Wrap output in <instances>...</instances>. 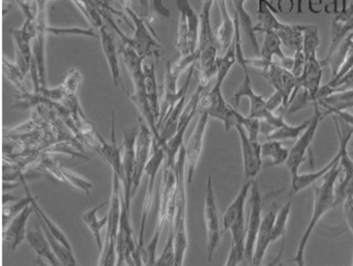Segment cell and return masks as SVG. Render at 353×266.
Listing matches in <instances>:
<instances>
[{
	"label": "cell",
	"instance_id": "cell-51",
	"mask_svg": "<svg viewBox=\"0 0 353 266\" xmlns=\"http://www.w3.org/2000/svg\"><path fill=\"white\" fill-rule=\"evenodd\" d=\"M48 35H77V36L94 37L99 39V35L95 33L94 30L92 29H81V27H47Z\"/></svg>",
	"mask_w": 353,
	"mask_h": 266
},
{
	"label": "cell",
	"instance_id": "cell-56",
	"mask_svg": "<svg viewBox=\"0 0 353 266\" xmlns=\"http://www.w3.org/2000/svg\"><path fill=\"white\" fill-rule=\"evenodd\" d=\"M153 9L165 19L170 17V10L163 5V0H153Z\"/></svg>",
	"mask_w": 353,
	"mask_h": 266
},
{
	"label": "cell",
	"instance_id": "cell-7",
	"mask_svg": "<svg viewBox=\"0 0 353 266\" xmlns=\"http://www.w3.org/2000/svg\"><path fill=\"white\" fill-rule=\"evenodd\" d=\"M175 3L179 11L175 47L179 56H188L199 49L201 21L189 0H175Z\"/></svg>",
	"mask_w": 353,
	"mask_h": 266
},
{
	"label": "cell",
	"instance_id": "cell-46",
	"mask_svg": "<svg viewBox=\"0 0 353 266\" xmlns=\"http://www.w3.org/2000/svg\"><path fill=\"white\" fill-rule=\"evenodd\" d=\"M25 190L27 192V196H26L23 199L18 200L17 202H14V203L8 204V206H5L3 204V226L5 228L6 223L7 222L11 221L15 216H17L19 212H23L26 208H27L29 204L32 203L33 201L34 196L32 195V192H30L29 188H28L27 184L25 182Z\"/></svg>",
	"mask_w": 353,
	"mask_h": 266
},
{
	"label": "cell",
	"instance_id": "cell-30",
	"mask_svg": "<svg viewBox=\"0 0 353 266\" xmlns=\"http://www.w3.org/2000/svg\"><path fill=\"white\" fill-rule=\"evenodd\" d=\"M34 225H35V228L28 230L27 238H26L30 247L35 252L36 255L47 260L51 265H61L59 258L54 254L53 250L50 245L49 240H48L47 236H46L45 232H43V228H41V223H39L36 216L35 220H34Z\"/></svg>",
	"mask_w": 353,
	"mask_h": 266
},
{
	"label": "cell",
	"instance_id": "cell-32",
	"mask_svg": "<svg viewBox=\"0 0 353 266\" xmlns=\"http://www.w3.org/2000/svg\"><path fill=\"white\" fill-rule=\"evenodd\" d=\"M231 246L227 258L226 266H236L245 261V239H246V221L245 217L237 220L231 226Z\"/></svg>",
	"mask_w": 353,
	"mask_h": 266
},
{
	"label": "cell",
	"instance_id": "cell-20",
	"mask_svg": "<svg viewBox=\"0 0 353 266\" xmlns=\"http://www.w3.org/2000/svg\"><path fill=\"white\" fill-rule=\"evenodd\" d=\"M152 132L143 118H139V134L135 141L134 174H133L132 197H134L145 174V166L151 157L153 144Z\"/></svg>",
	"mask_w": 353,
	"mask_h": 266
},
{
	"label": "cell",
	"instance_id": "cell-52",
	"mask_svg": "<svg viewBox=\"0 0 353 266\" xmlns=\"http://www.w3.org/2000/svg\"><path fill=\"white\" fill-rule=\"evenodd\" d=\"M293 65L291 69V73L294 75L295 78L300 79L304 73L305 65H306V58H305L303 47L293 54Z\"/></svg>",
	"mask_w": 353,
	"mask_h": 266
},
{
	"label": "cell",
	"instance_id": "cell-22",
	"mask_svg": "<svg viewBox=\"0 0 353 266\" xmlns=\"http://www.w3.org/2000/svg\"><path fill=\"white\" fill-rule=\"evenodd\" d=\"M234 128L239 134V144H241L245 177L247 180L255 179L262 168V153H261L262 144L253 142L241 124H236Z\"/></svg>",
	"mask_w": 353,
	"mask_h": 266
},
{
	"label": "cell",
	"instance_id": "cell-12",
	"mask_svg": "<svg viewBox=\"0 0 353 266\" xmlns=\"http://www.w3.org/2000/svg\"><path fill=\"white\" fill-rule=\"evenodd\" d=\"M332 120L336 126L340 141L339 152L341 153L340 166L343 177L340 184L336 186V204L342 203L348 195L353 196V158L349 155L348 144L351 140L352 130L341 121L336 115H332Z\"/></svg>",
	"mask_w": 353,
	"mask_h": 266
},
{
	"label": "cell",
	"instance_id": "cell-4",
	"mask_svg": "<svg viewBox=\"0 0 353 266\" xmlns=\"http://www.w3.org/2000/svg\"><path fill=\"white\" fill-rule=\"evenodd\" d=\"M121 57H123V65L127 69L130 76V80L132 82V92H128V96L133 101L137 111L141 114V118L147 122L148 126L152 132L153 137L157 140L159 139V132L157 130V121L151 110L150 104L147 98L145 93V72H143V59L137 54V52L130 45L123 43L121 47Z\"/></svg>",
	"mask_w": 353,
	"mask_h": 266
},
{
	"label": "cell",
	"instance_id": "cell-43",
	"mask_svg": "<svg viewBox=\"0 0 353 266\" xmlns=\"http://www.w3.org/2000/svg\"><path fill=\"white\" fill-rule=\"evenodd\" d=\"M290 214L291 202L289 201L287 203L283 204L282 208L277 210L276 217H275L274 224H273L272 242L283 238L282 250H281L279 259L282 257L283 248H284L285 239H286L287 224H288Z\"/></svg>",
	"mask_w": 353,
	"mask_h": 266
},
{
	"label": "cell",
	"instance_id": "cell-47",
	"mask_svg": "<svg viewBox=\"0 0 353 266\" xmlns=\"http://www.w3.org/2000/svg\"><path fill=\"white\" fill-rule=\"evenodd\" d=\"M235 117H236L237 124H241L244 130L246 131L249 138L255 142L259 144V135H261V120L257 118H252L250 116H244L239 111L233 109Z\"/></svg>",
	"mask_w": 353,
	"mask_h": 266
},
{
	"label": "cell",
	"instance_id": "cell-10",
	"mask_svg": "<svg viewBox=\"0 0 353 266\" xmlns=\"http://www.w3.org/2000/svg\"><path fill=\"white\" fill-rule=\"evenodd\" d=\"M123 12L132 21L133 25H134V29H133L134 32H133L132 37L128 36L121 43L132 47L143 60L147 58L159 59L161 57V45L155 39L157 34L149 30V25H147L145 19L139 14L135 13L131 5L125 8Z\"/></svg>",
	"mask_w": 353,
	"mask_h": 266
},
{
	"label": "cell",
	"instance_id": "cell-36",
	"mask_svg": "<svg viewBox=\"0 0 353 266\" xmlns=\"http://www.w3.org/2000/svg\"><path fill=\"white\" fill-rule=\"evenodd\" d=\"M110 204L109 201L101 202V204H97L94 208H90L87 212H83L81 215V219H83V223L87 226L90 233L94 237L95 242H97V247L101 251L103 247V242L101 241V230L108 224V220H109V216L105 215V217L99 219V210H101L103 206Z\"/></svg>",
	"mask_w": 353,
	"mask_h": 266
},
{
	"label": "cell",
	"instance_id": "cell-15",
	"mask_svg": "<svg viewBox=\"0 0 353 266\" xmlns=\"http://www.w3.org/2000/svg\"><path fill=\"white\" fill-rule=\"evenodd\" d=\"M205 89H206V87H203V85L199 83L196 90L185 103L181 118H179L176 133L163 144L165 162H169V164H175V162H176L177 155H179V151H181L183 144V136H185V131L190 126L193 117L197 114V105H199V98H201V95L203 94Z\"/></svg>",
	"mask_w": 353,
	"mask_h": 266
},
{
	"label": "cell",
	"instance_id": "cell-17",
	"mask_svg": "<svg viewBox=\"0 0 353 266\" xmlns=\"http://www.w3.org/2000/svg\"><path fill=\"white\" fill-rule=\"evenodd\" d=\"M139 128L127 130L123 132L121 155H123V168H121V181L123 186V198L128 210L131 212L132 202L133 174H134L135 141H137Z\"/></svg>",
	"mask_w": 353,
	"mask_h": 266
},
{
	"label": "cell",
	"instance_id": "cell-13",
	"mask_svg": "<svg viewBox=\"0 0 353 266\" xmlns=\"http://www.w3.org/2000/svg\"><path fill=\"white\" fill-rule=\"evenodd\" d=\"M131 212L121 203V215L117 233V265H143V256L139 251V243L135 242L134 234L130 221Z\"/></svg>",
	"mask_w": 353,
	"mask_h": 266
},
{
	"label": "cell",
	"instance_id": "cell-31",
	"mask_svg": "<svg viewBox=\"0 0 353 266\" xmlns=\"http://www.w3.org/2000/svg\"><path fill=\"white\" fill-rule=\"evenodd\" d=\"M314 104L322 111L323 116H332L339 112L349 111L353 108V89L336 90L332 94L318 99Z\"/></svg>",
	"mask_w": 353,
	"mask_h": 266
},
{
	"label": "cell",
	"instance_id": "cell-28",
	"mask_svg": "<svg viewBox=\"0 0 353 266\" xmlns=\"http://www.w3.org/2000/svg\"><path fill=\"white\" fill-rule=\"evenodd\" d=\"M99 41H101V49L112 77L113 85L117 87H123L121 69H119V52H117L112 33L109 31L107 25H103L99 29Z\"/></svg>",
	"mask_w": 353,
	"mask_h": 266
},
{
	"label": "cell",
	"instance_id": "cell-41",
	"mask_svg": "<svg viewBox=\"0 0 353 266\" xmlns=\"http://www.w3.org/2000/svg\"><path fill=\"white\" fill-rule=\"evenodd\" d=\"M289 152L290 150L285 148L282 141L279 140H267L261 148L262 157L270 158V164H267V166H279L286 164Z\"/></svg>",
	"mask_w": 353,
	"mask_h": 266
},
{
	"label": "cell",
	"instance_id": "cell-34",
	"mask_svg": "<svg viewBox=\"0 0 353 266\" xmlns=\"http://www.w3.org/2000/svg\"><path fill=\"white\" fill-rule=\"evenodd\" d=\"M254 180V179H253ZM253 180H247L241 186V190L237 192L236 197L231 202L229 208H227L225 215L223 216V226L224 230H230L231 226L241 219L245 217V204H246L247 198L249 192H251Z\"/></svg>",
	"mask_w": 353,
	"mask_h": 266
},
{
	"label": "cell",
	"instance_id": "cell-8",
	"mask_svg": "<svg viewBox=\"0 0 353 266\" xmlns=\"http://www.w3.org/2000/svg\"><path fill=\"white\" fill-rule=\"evenodd\" d=\"M246 65L248 69L252 67L261 71L264 78L268 81L269 85H272L274 91L284 95L287 108L289 109L296 97L297 93L300 92L297 90V79L295 78L294 75L275 61L268 63L263 60L262 58H246Z\"/></svg>",
	"mask_w": 353,
	"mask_h": 266
},
{
	"label": "cell",
	"instance_id": "cell-27",
	"mask_svg": "<svg viewBox=\"0 0 353 266\" xmlns=\"http://www.w3.org/2000/svg\"><path fill=\"white\" fill-rule=\"evenodd\" d=\"M277 208L273 204L266 216L263 218L262 224L259 228V234H257L256 244H255L254 255H253L252 263L251 265H262L264 261L265 256L268 251L269 246L272 243V230L274 224L275 217H276Z\"/></svg>",
	"mask_w": 353,
	"mask_h": 266
},
{
	"label": "cell",
	"instance_id": "cell-14",
	"mask_svg": "<svg viewBox=\"0 0 353 266\" xmlns=\"http://www.w3.org/2000/svg\"><path fill=\"white\" fill-rule=\"evenodd\" d=\"M221 89L223 85L215 82L211 91L201 95L197 105V114H207L209 118L221 121L224 124L225 131L229 132L236 126V117L233 112L234 108L225 100Z\"/></svg>",
	"mask_w": 353,
	"mask_h": 266
},
{
	"label": "cell",
	"instance_id": "cell-18",
	"mask_svg": "<svg viewBox=\"0 0 353 266\" xmlns=\"http://www.w3.org/2000/svg\"><path fill=\"white\" fill-rule=\"evenodd\" d=\"M262 197L256 181L253 180L251 186L250 208L246 224V239H245V264L251 265L254 255L257 234L262 224Z\"/></svg>",
	"mask_w": 353,
	"mask_h": 266
},
{
	"label": "cell",
	"instance_id": "cell-49",
	"mask_svg": "<svg viewBox=\"0 0 353 266\" xmlns=\"http://www.w3.org/2000/svg\"><path fill=\"white\" fill-rule=\"evenodd\" d=\"M155 265L157 266H175V243L174 230L169 228L168 236L165 240V247L161 257L157 259Z\"/></svg>",
	"mask_w": 353,
	"mask_h": 266
},
{
	"label": "cell",
	"instance_id": "cell-25",
	"mask_svg": "<svg viewBox=\"0 0 353 266\" xmlns=\"http://www.w3.org/2000/svg\"><path fill=\"white\" fill-rule=\"evenodd\" d=\"M351 32H353V0H344L342 11L333 16L330 29V47L326 57L332 54Z\"/></svg>",
	"mask_w": 353,
	"mask_h": 266
},
{
	"label": "cell",
	"instance_id": "cell-9",
	"mask_svg": "<svg viewBox=\"0 0 353 266\" xmlns=\"http://www.w3.org/2000/svg\"><path fill=\"white\" fill-rule=\"evenodd\" d=\"M203 224L207 237V259L211 261L216 248L221 243L224 232L223 218H221L216 195L213 188L212 177H207L206 190H205V206L203 212Z\"/></svg>",
	"mask_w": 353,
	"mask_h": 266
},
{
	"label": "cell",
	"instance_id": "cell-16",
	"mask_svg": "<svg viewBox=\"0 0 353 266\" xmlns=\"http://www.w3.org/2000/svg\"><path fill=\"white\" fill-rule=\"evenodd\" d=\"M314 114L311 117V122L308 128L300 135V137L295 140L294 144L290 148L289 152L288 159H287L286 166L290 173L291 178L296 176L299 174L300 166L304 162L305 157L310 148L311 144H312L313 139H314L316 131H318L320 123L322 122L323 116L322 111L319 108L318 105L314 104Z\"/></svg>",
	"mask_w": 353,
	"mask_h": 266
},
{
	"label": "cell",
	"instance_id": "cell-39",
	"mask_svg": "<svg viewBox=\"0 0 353 266\" xmlns=\"http://www.w3.org/2000/svg\"><path fill=\"white\" fill-rule=\"evenodd\" d=\"M263 34H264V41L259 51V58L268 63H272L274 58L277 60L286 58L287 56L282 49V41L279 38L276 33L274 31H265Z\"/></svg>",
	"mask_w": 353,
	"mask_h": 266
},
{
	"label": "cell",
	"instance_id": "cell-40",
	"mask_svg": "<svg viewBox=\"0 0 353 266\" xmlns=\"http://www.w3.org/2000/svg\"><path fill=\"white\" fill-rule=\"evenodd\" d=\"M46 170L52 176L55 177L57 179L68 182L74 188L85 192V194H89L90 190L93 188V186L88 180L83 179V177L79 176L77 173L72 172V170H68V168H61V166H46Z\"/></svg>",
	"mask_w": 353,
	"mask_h": 266
},
{
	"label": "cell",
	"instance_id": "cell-54",
	"mask_svg": "<svg viewBox=\"0 0 353 266\" xmlns=\"http://www.w3.org/2000/svg\"><path fill=\"white\" fill-rule=\"evenodd\" d=\"M343 210H344L345 221L353 237V196L348 195L343 200Z\"/></svg>",
	"mask_w": 353,
	"mask_h": 266
},
{
	"label": "cell",
	"instance_id": "cell-21",
	"mask_svg": "<svg viewBox=\"0 0 353 266\" xmlns=\"http://www.w3.org/2000/svg\"><path fill=\"white\" fill-rule=\"evenodd\" d=\"M208 121V115L199 114L194 131L189 137L188 142L185 146V174H187L185 176H187V184H188L192 182L193 176H194L195 170H196L199 160H201Z\"/></svg>",
	"mask_w": 353,
	"mask_h": 266
},
{
	"label": "cell",
	"instance_id": "cell-50",
	"mask_svg": "<svg viewBox=\"0 0 353 266\" xmlns=\"http://www.w3.org/2000/svg\"><path fill=\"white\" fill-rule=\"evenodd\" d=\"M81 83H83V76L81 72L75 67H71L61 85L65 97L77 95Z\"/></svg>",
	"mask_w": 353,
	"mask_h": 266
},
{
	"label": "cell",
	"instance_id": "cell-44",
	"mask_svg": "<svg viewBox=\"0 0 353 266\" xmlns=\"http://www.w3.org/2000/svg\"><path fill=\"white\" fill-rule=\"evenodd\" d=\"M32 204H33L34 206V214H35L36 217H37V219L41 222V225L47 228L50 233H51L54 237L57 238V239H59L63 245L67 246L68 248L73 251V248H72L71 243H70L67 236L65 235V233H63V230H61L57 224L54 223V222L50 219L49 216L43 212V208H41V206H39V203H37V201H36L35 197H34Z\"/></svg>",
	"mask_w": 353,
	"mask_h": 266
},
{
	"label": "cell",
	"instance_id": "cell-42",
	"mask_svg": "<svg viewBox=\"0 0 353 266\" xmlns=\"http://www.w3.org/2000/svg\"><path fill=\"white\" fill-rule=\"evenodd\" d=\"M310 122L311 118L307 119L306 121L301 123V124H297V126H290L286 122L283 126L271 131L265 137H266L267 140H296L300 135L308 128Z\"/></svg>",
	"mask_w": 353,
	"mask_h": 266
},
{
	"label": "cell",
	"instance_id": "cell-5",
	"mask_svg": "<svg viewBox=\"0 0 353 266\" xmlns=\"http://www.w3.org/2000/svg\"><path fill=\"white\" fill-rule=\"evenodd\" d=\"M176 176V210H175L174 230L175 266H181L185 260V252L189 245L188 230H187V190H185V146H181L174 166Z\"/></svg>",
	"mask_w": 353,
	"mask_h": 266
},
{
	"label": "cell",
	"instance_id": "cell-11",
	"mask_svg": "<svg viewBox=\"0 0 353 266\" xmlns=\"http://www.w3.org/2000/svg\"><path fill=\"white\" fill-rule=\"evenodd\" d=\"M165 162V150L163 146L153 138L152 153H151L150 159L145 166V174L148 176V186L145 190V199L141 208V228H139V248L141 256H143L145 252V230L147 225L148 216L150 212L151 206H152L153 195H154L155 182H157V174L159 168L163 166Z\"/></svg>",
	"mask_w": 353,
	"mask_h": 266
},
{
	"label": "cell",
	"instance_id": "cell-37",
	"mask_svg": "<svg viewBox=\"0 0 353 266\" xmlns=\"http://www.w3.org/2000/svg\"><path fill=\"white\" fill-rule=\"evenodd\" d=\"M230 1L232 3L233 7H234L235 15H236L237 19H239L241 29L244 30L245 34H246L247 38H248L253 51H254L257 55H259L261 49H259V41H257V33L254 31L255 25H253L250 14L246 11V8H245L247 0H230Z\"/></svg>",
	"mask_w": 353,
	"mask_h": 266
},
{
	"label": "cell",
	"instance_id": "cell-26",
	"mask_svg": "<svg viewBox=\"0 0 353 266\" xmlns=\"http://www.w3.org/2000/svg\"><path fill=\"white\" fill-rule=\"evenodd\" d=\"M34 212L33 204H29L23 212L10 221L7 228H3V243L9 250H16L27 238V224Z\"/></svg>",
	"mask_w": 353,
	"mask_h": 266
},
{
	"label": "cell",
	"instance_id": "cell-60",
	"mask_svg": "<svg viewBox=\"0 0 353 266\" xmlns=\"http://www.w3.org/2000/svg\"><path fill=\"white\" fill-rule=\"evenodd\" d=\"M352 265H353V260H352Z\"/></svg>",
	"mask_w": 353,
	"mask_h": 266
},
{
	"label": "cell",
	"instance_id": "cell-53",
	"mask_svg": "<svg viewBox=\"0 0 353 266\" xmlns=\"http://www.w3.org/2000/svg\"><path fill=\"white\" fill-rule=\"evenodd\" d=\"M327 85L334 87L336 90L353 89V67L341 78L336 79V80H330Z\"/></svg>",
	"mask_w": 353,
	"mask_h": 266
},
{
	"label": "cell",
	"instance_id": "cell-2",
	"mask_svg": "<svg viewBox=\"0 0 353 266\" xmlns=\"http://www.w3.org/2000/svg\"><path fill=\"white\" fill-rule=\"evenodd\" d=\"M340 164L333 166L332 170L322 179L321 184H313L314 186V200H313V212L309 220L308 225L301 237L300 243L297 246L296 253L291 262L297 266L305 265V252L307 243L311 237L313 230L318 225L319 221L329 210L336 208V182L340 179Z\"/></svg>",
	"mask_w": 353,
	"mask_h": 266
},
{
	"label": "cell",
	"instance_id": "cell-58",
	"mask_svg": "<svg viewBox=\"0 0 353 266\" xmlns=\"http://www.w3.org/2000/svg\"><path fill=\"white\" fill-rule=\"evenodd\" d=\"M114 3H117V5L121 7V11L125 9V8L131 5V0H113Z\"/></svg>",
	"mask_w": 353,
	"mask_h": 266
},
{
	"label": "cell",
	"instance_id": "cell-57",
	"mask_svg": "<svg viewBox=\"0 0 353 266\" xmlns=\"http://www.w3.org/2000/svg\"><path fill=\"white\" fill-rule=\"evenodd\" d=\"M334 115H336V116L338 117V118L340 119L341 121H343V122H344L345 124H346V126H348L349 128L352 129L353 130L352 113L348 112V111H344V112H339Z\"/></svg>",
	"mask_w": 353,
	"mask_h": 266
},
{
	"label": "cell",
	"instance_id": "cell-24",
	"mask_svg": "<svg viewBox=\"0 0 353 266\" xmlns=\"http://www.w3.org/2000/svg\"><path fill=\"white\" fill-rule=\"evenodd\" d=\"M306 65H305L304 73L300 79H297V90L304 91L308 96L310 102H314L318 95L319 90L322 82L323 65L321 60H319L316 53L305 56Z\"/></svg>",
	"mask_w": 353,
	"mask_h": 266
},
{
	"label": "cell",
	"instance_id": "cell-3",
	"mask_svg": "<svg viewBox=\"0 0 353 266\" xmlns=\"http://www.w3.org/2000/svg\"><path fill=\"white\" fill-rule=\"evenodd\" d=\"M214 0H201V11L199 15V58L197 61V77L199 85L208 87L211 79L216 76L219 65V47L215 38L214 31L211 27V9Z\"/></svg>",
	"mask_w": 353,
	"mask_h": 266
},
{
	"label": "cell",
	"instance_id": "cell-1",
	"mask_svg": "<svg viewBox=\"0 0 353 266\" xmlns=\"http://www.w3.org/2000/svg\"><path fill=\"white\" fill-rule=\"evenodd\" d=\"M174 166L175 164L163 162L161 190L159 188V208L155 220L154 233L152 239L145 247L143 256V265H155L157 259V246L163 226L168 224V228H173L174 223L177 190Z\"/></svg>",
	"mask_w": 353,
	"mask_h": 266
},
{
	"label": "cell",
	"instance_id": "cell-38",
	"mask_svg": "<svg viewBox=\"0 0 353 266\" xmlns=\"http://www.w3.org/2000/svg\"><path fill=\"white\" fill-rule=\"evenodd\" d=\"M143 72H145V93H147L148 101H149L155 119L159 121V115H161V101H159L154 65L143 63Z\"/></svg>",
	"mask_w": 353,
	"mask_h": 266
},
{
	"label": "cell",
	"instance_id": "cell-48",
	"mask_svg": "<svg viewBox=\"0 0 353 266\" xmlns=\"http://www.w3.org/2000/svg\"><path fill=\"white\" fill-rule=\"evenodd\" d=\"M320 32L314 25H305L304 41H303V51L305 56L318 53L320 47Z\"/></svg>",
	"mask_w": 353,
	"mask_h": 266
},
{
	"label": "cell",
	"instance_id": "cell-45",
	"mask_svg": "<svg viewBox=\"0 0 353 266\" xmlns=\"http://www.w3.org/2000/svg\"><path fill=\"white\" fill-rule=\"evenodd\" d=\"M3 73H5L10 82L15 87L19 94L28 93L27 87L25 83V73L21 71V67L16 63H11L7 59H3Z\"/></svg>",
	"mask_w": 353,
	"mask_h": 266
},
{
	"label": "cell",
	"instance_id": "cell-33",
	"mask_svg": "<svg viewBox=\"0 0 353 266\" xmlns=\"http://www.w3.org/2000/svg\"><path fill=\"white\" fill-rule=\"evenodd\" d=\"M340 160L341 153L338 152V154L333 157L330 162H329L324 168H321V170H315V172L304 173V174H300V173H299L296 176L292 177V178H291L290 190H289V194H290L291 197L296 195L297 192H300L301 190H305V188L316 184L319 180L323 179V178L332 170L333 166L340 164Z\"/></svg>",
	"mask_w": 353,
	"mask_h": 266
},
{
	"label": "cell",
	"instance_id": "cell-55",
	"mask_svg": "<svg viewBox=\"0 0 353 266\" xmlns=\"http://www.w3.org/2000/svg\"><path fill=\"white\" fill-rule=\"evenodd\" d=\"M137 1H139L141 10H143V13L139 16L143 17V19H145V23H147V25L150 27V25H152L153 23H154L157 17H155L154 14L151 13V10L148 9L147 0H137Z\"/></svg>",
	"mask_w": 353,
	"mask_h": 266
},
{
	"label": "cell",
	"instance_id": "cell-19",
	"mask_svg": "<svg viewBox=\"0 0 353 266\" xmlns=\"http://www.w3.org/2000/svg\"><path fill=\"white\" fill-rule=\"evenodd\" d=\"M36 19V17H35ZM35 19H26L21 29L11 30L15 43L16 65L27 75L33 59V41L36 34Z\"/></svg>",
	"mask_w": 353,
	"mask_h": 266
},
{
	"label": "cell",
	"instance_id": "cell-59",
	"mask_svg": "<svg viewBox=\"0 0 353 266\" xmlns=\"http://www.w3.org/2000/svg\"><path fill=\"white\" fill-rule=\"evenodd\" d=\"M273 1H274V0H271V1H270L271 5H272Z\"/></svg>",
	"mask_w": 353,
	"mask_h": 266
},
{
	"label": "cell",
	"instance_id": "cell-29",
	"mask_svg": "<svg viewBox=\"0 0 353 266\" xmlns=\"http://www.w3.org/2000/svg\"><path fill=\"white\" fill-rule=\"evenodd\" d=\"M111 142H107L101 135L97 134V152L103 160L112 168V174H117L121 179L123 168V155L121 148H119L115 139V114L112 113V130H111Z\"/></svg>",
	"mask_w": 353,
	"mask_h": 266
},
{
	"label": "cell",
	"instance_id": "cell-35",
	"mask_svg": "<svg viewBox=\"0 0 353 266\" xmlns=\"http://www.w3.org/2000/svg\"><path fill=\"white\" fill-rule=\"evenodd\" d=\"M304 29L305 25L282 23L274 32L282 41L283 45L294 54L295 52L303 47Z\"/></svg>",
	"mask_w": 353,
	"mask_h": 266
},
{
	"label": "cell",
	"instance_id": "cell-6",
	"mask_svg": "<svg viewBox=\"0 0 353 266\" xmlns=\"http://www.w3.org/2000/svg\"><path fill=\"white\" fill-rule=\"evenodd\" d=\"M113 175L112 196L110 199V208L108 216L107 233L103 247L99 251V265L113 266L117 262V233H119V220L121 215L123 203V186L117 174Z\"/></svg>",
	"mask_w": 353,
	"mask_h": 266
},
{
	"label": "cell",
	"instance_id": "cell-23",
	"mask_svg": "<svg viewBox=\"0 0 353 266\" xmlns=\"http://www.w3.org/2000/svg\"><path fill=\"white\" fill-rule=\"evenodd\" d=\"M323 67L329 65L331 80H336L353 67V32L340 43L330 56L321 60Z\"/></svg>",
	"mask_w": 353,
	"mask_h": 266
}]
</instances>
